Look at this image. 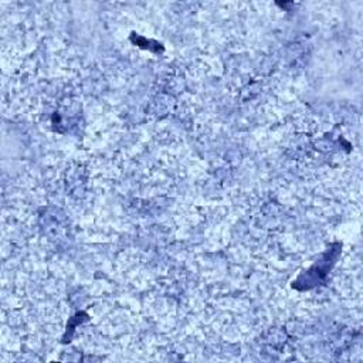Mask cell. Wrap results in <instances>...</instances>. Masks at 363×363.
<instances>
[{
	"instance_id": "1",
	"label": "cell",
	"mask_w": 363,
	"mask_h": 363,
	"mask_svg": "<svg viewBox=\"0 0 363 363\" xmlns=\"http://www.w3.org/2000/svg\"><path fill=\"white\" fill-rule=\"evenodd\" d=\"M340 250V244L336 242L330 247V250H328L320 259H318L308 271H305L303 274H301L296 281H294L292 286L296 289H309L313 286V278L316 277V285L325 279V275L329 272L330 267L335 264L337 254Z\"/></svg>"
}]
</instances>
